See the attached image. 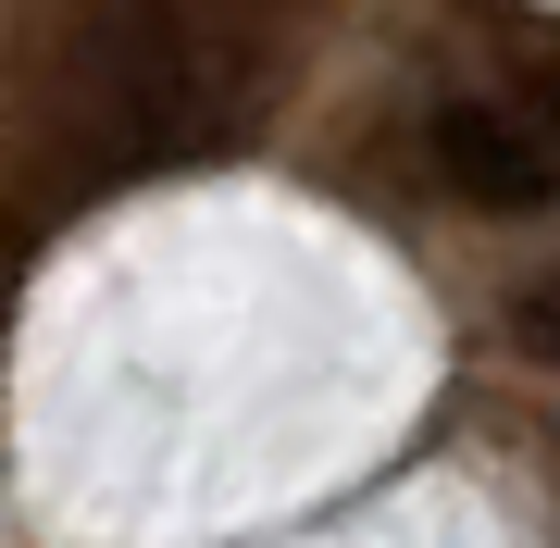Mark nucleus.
<instances>
[{
  "mask_svg": "<svg viewBox=\"0 0 560 548\" xmlns=\"http://www.w3.org/2000/svg\"><path fill=\"white\" fill-rule=\"evenodd\" d=\"M423 150L474 212H548L560 200V125L548 113H499V101H436Z\"/></svg>",
  "mask_w": 560,
  "mask_h": 548,
  "instance_id": "f03ea898",
  "label": "nucleus"
},
{
  "mask_svg": "<svg viewBox=\"0 0 560 548\" xmlns=\"http://www.w3.org/2000/svg\"><path fill=\"white\" fill-rule=\"evenodd\" d=\"M536 113H548V125H560V62H536Z\"/></svg>",
  "mask_w": 560,
  "mask_h": 548,
  "instance_id": "20e7f679",
  "label": "nucleus"
},
{
  "mask_svg": "<svg viewBox=\"0 0 560 548\" xmlns=\"http://www.w3.org/2000/svg\"><path fill=\"white\" fill-rule=\"evenodd\" d=\"M249 75H224L200 25L175 0H113L75 38V138H101V163H175V150L237 138Z\"/></svg>",
  "mask_w": 560,
  "mask_h": 548,
  "instance_id": "f257e3e1",
  "label": "nucleus"
},
{
  "mask_svg": "<svg viewBox=\"0 0 560 548\" xmlns=\"http://www.w3.org/2000/svg\"><path fill=\"white\" fill-rule=\"evenodd\" d=\"M511 325H523V349H548V362H560V287H523Z\"/></svg>",
  "mask_w": 560,
  "mask_h": 548,
  "instance_id": "7ed1b4c3",
  "label": "nucleus"
}]
</instances>
